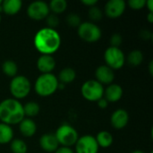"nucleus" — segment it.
<instances>
[{"label": "nucleus", "instance_id": "f257e3e1", "mask_svg": "<svg viewBox=\"0 0 153 153\" xmlns=\"http://www.w3.org/2000/svg\"><path fill=\"white\" fill-rule=\"evenodd\" d=\"M33 44L41 55L52 56L61 46V36L56 29L44 27L35 33Z\"/></svg>", "mask_w": 153, "mask_h": 153}, {"label": "nucleus", "instance_id": "f03ea898", "mask_svg": "<svg viewBox=\"0 0 153 153\" xmlns=\"http://www.w3.org/2000/svg\"><path fill=\"white\" fill-rule=\"evenodd\" d=\"M25 117L23 105L13 98H8L0 102V121L8 126L17 125Z\"/></svg>", "mask_w": 153, "mask_h": 153}, {"label": "nucleus", "instance_id": "7ed1b4c3", "mask_svg": "<svg viewBox=\"0 0 153 153\" xmlns=\"http://www.w3.org/2000/svg\"><path fill=\"white\" fill-rule=\"evenodd\" d=\"M57 77L51 74H41L34 82V91L40 97H49L58 90Z\"/></svg>", "mask_w": 153, "mask_h": 153}, {"label": "nucleus", "instance_id": "20e7f679", "mask_svg": "<svg viewBox=\"0 0 153 153\" xmlns=\"http://www.w3.org/2000/svg\"><path fill=\"white\" fill-rule=\"evenodd\" d=\"M9 91L15 100L26 98L31 91L30 81L24 75H16L12 78L9 84Z\"/></svg>", "mask_w": 153, "mask_h": 153}, {"label": "nucleus", "instance_id": "39448f33", "mask_svg": "<svg viewBox=\"0 0 153 153\" xmlns=\"http://www.w3.org/2000/svg\"><path fill=\"white\" fill-rule=\"evenodd\" d=\"M55 136L60 146L70 148L75 145L79 138V134L76 129L66 123H64L57 127L55 133Z\"/></svg>", "mask_w": 153, "mask_h": 153}, {"label": "nucleus", "instance_id": "423d86ee", "mask_svg": "<svg viewBox=\"0 0 153 153\" xmlns=\"http://www.w3.org/2000/svg\"><path fill=\"white\" fill-rule=\"evenodd\" d=\"M77 34L80 39L88 43H94L98 41L102 35L101 29L92 22H83L77 29Z\"/></svg>", "mask_w": 153, "mask_h": 153}, {"label": "nucleus", "instance_id": "0eeeda50", "mask_svg": "<svg viewBox=\"0 0 153 153\" xmlns=\"http://www.w3.org/2000/svg\"><path fill=\"white\" fill-rule=\"evenodd\" d=\"M82 97L91 102H96L104 96V87L96 80H88L81 87Z\"/></svg>", "mask_w": 153, "mask_h": 153}, {"label": "nucleus", "instance_id": "6e6552de", "mask_svg": "<svg viewBox=\"0 0 153 153\" xmlns=\"http://www.w3.org/2000/svg\"><path fill=\"white\" fill-rule=\"evenodd\" d=\"M104 60L106 65L112 70H118L124 66L126 63V56L120 48L109 46L104 52Z\"/></svg>", "mask_w": 153, "mask_h": 153}, {"label": "nucleus", "instance_id": "1a4fd4ad", "mask_svg": "<svg viewBox=\"0 0 153 153\" xmlns=\"http://www.w3.org/2000/svg\"><path fill=\"white\" fill-rule=\"evenodd\" d=\"M50 11L48 4L42 0L33 1L27 7L28 16L35 21H41L46 19Z\"/></svg>", "mask_w": 153, "mask_h": 153}, {"label": "nucleus", "instance_id": "9d476101", "mask_svg": "<svg viewBox=\"0 0 153 153\" xmlns=\"http://www.w3.org/2000/svg\"><path fill=\"white\" fill-rule=\"evenodd\" d=\"M74 146L75 153H98L100 149L95 136L91 134H85L79 137Z\"/></svg>", "mask_w": 153, "mask_h": 153}, {"label": "nucleus", "instance_id": "9b49d317", "mask_svg": "<svg viewBox=\"0 0 153 153\" xmlns=\"http://www.w3.org/2000/svg\"><path fill=\"white\" fill-rule=\"evenodd\" d=\"M126 4L124 0H109L104 7L105 14L112 19L120 17L126 11Z\"/></svg>", "mask_w": 153, "mask_h": 153}, {"label": "nucleus", "instance_id": "f8f14e48", "mask_svg": "<svg viewBox=\"0 0 153 153\" xmlns=\"http://www.w3.org/2000/svg\"><path fill=\"white\" fill-rule=\"evenodd\" d=\"M95 80L99 82L100 84H107L109 85L113 82L115 79L114 70L108 67L106 65H101L98 66L95 70Z\"/></svg>", "mask_w": 153, "mask_h": 153}, {"label": "nucleus", "instance_id": "ddd939ff", "mask_svg": "<svg viewBox=\"0 0 153 153\" xmlns=\"http://www.w3.org/2000/svg\"><path fill=\"white\" fill-rule=\"evenodd\" d=\"M129 122V114L126 110L123 108H118L115 110L110 117L111 126L117 130L125 128Z\"/></svg>", "mask_w": 153, "mask_h": 153}, {"label": "nucleus", "instance_id": "4468645a", "mask_svg": "<svg viewBox=\"0 0 153 153\" xmlns=\"http://www.w3.org/2000/svg\"><path fill=\"white\" fill-rule=\"evenodd\" d=\"M39 143L40 148L46 152H55L56 149L59 147V143L55 136V134L47 133L40 136L39 140Z\"/></svg>", "mask_w": 153, "mask_h": 153}, {"label": "nucleus", "instance_id": "2eb2a0df", "mask_svg": "<svg viewBox=\"0 0 153 153\" xmlns=\"http://www.w3.org/2000/svg\"><path fill=\"white\" fill-rule=\"evenodd\" d=\"M37 68L41 74H51L56 68V62L50 55H41L37 60Z\"/></svg>", "mask_w": 153, "mask_h": 153}, {"label": "nucleus", "instance_id": "dca6fc26", "mask_svg": "<svg viewBox=\"0 0 153 153\" xmlns=\"http://www.w3.org/2000/svg\"><path fill=\"white\" fill-rule=\"evenodd\" d=\"M123 88L117 83L109 84L106 89H104V98L109 103H115L121 100L123 97Z\"/></svg>", "mask_w": 153, "mask_h": 153}, {"label": "nucleus", "instance_id": "f3484780", "mask_svg": "<svg viewBox=\"0 0 153 153\" xmlns=\"http://www.w3.org/2000/svg\"><path fill=\"white\" fill-rule=\"evenodd\" d=\"M19 130L20 133L27 138L32 137L37 132V125L32 120V118H23L19 123Z\"/></svg>", "mask_w": 153, "mask_h": 153}, {"label": "nucleus", "instance_id": "a211bd4d", "mask_svg": "<svg viewBox=\"0 0 153 153\" xmlns=\"http://www.w3.org/2000/svg\"><path fill=\"white\" fill-rule=\"evenodd\" d=\"M22 6L21 0H4L2 2V11L7 15H15Z\"/></svg>", "mask_w": 153, "mask_h": 153}, {"label": "nucleus", "instance_id": "6ab92c4d", "mask_svg": "<svg viewBox=\"0 0 153 153\" xmlns=\"http://www.w3.org/2000/svg\"><path fill=\"white\" fill-rule=\"evenodd\" d=\"M56 77H57L58 82L63 84L71 83L76 78V72L72 67H65L59 72L58 76Z\"/></svg>", "mask_w": 153, "mask_h": 153}, {"label": "nucleus", "instance_id": "aec40b11", "mask_svg": "<svg viewBox=\"0 0 153 153\" xmlns=\"http://www.w3.org/2000/svg\"><path fill=\"white\" fill-rule=\"evenodd\" d=\"M96 142L99 145V147L101 148H108L112 145L114 139H113V135L108 132V131H100L97 134V135L95 136Z\"/></svg>", "mask_w": 153, "mask_h": 153}, {"label": "nucleus", "instance_id": "412c9836", "mask_svg": "<svg viewBox=\"0 0 153 153\" xmlns=\"http://www.w3.org/2000/svg\"><path fill=\"white\" fill-rule=\"evenodd\" d=\"M13 139V130L11 126L0 123V145L7 144Z\"/></svg>", "mask_w": 153, "mask_h": 153}, {"label": "nucleus", "instance_id": "4be33fe9", "mask_svg": "<svg viewBox=\"0 0 153 153\" xmlns=\"http://www.w3.org/2000/svg\"><path fill=\"white\" fill-rule=\"evenodd\" d=\"M126 60L131 66H139L143 61V54L139 49H134L128 54Z\"/></svg>", "mask_w": 153, "mask_h": 153}, {"label": "nucleus", "instance_id": "5701e85b", "mask_svg": "<svg viewBox=\"0 0 153 153\" xmlns=\"http://www.w3.org/2000/svg\"><path fill=\"white\" fill-rule=\"evenodd\" d=\"M40 111V106L35 101H29L23 105L24 116L28 118H32L36 117Z\"/></svg>", "mask_w": 153, "mask_h": 153}, {"label": "nucleus", "instance_id": "b1692460", "mask_svg": "<svg viewBox=\"0 0 153 153\" xmlns=\"http://www.w3.org/2000/svg\"><path fill=\"white\" fill-rule=\"evenodd\" d=\"M2 71L6 76L13 78L14 76L17 75L18 65L13 60H5L2 64Z\"/></svg>", "mask_w": 153, "mask_h": 153}, {"label": "nucleus", "instance_id": "393cba45", "mask_svg": "<svg viewBox=\"0 0 153 153\" xmlns=\"http://www.w3.org/2000/svg\"><path fill=\"white\" fill-rule=\"evenodd\" d=\"M49 11H51L54 14L62 13L67 8V2L65 0H52L48 4Z\"/></svg>", "mask_w": 153, "mask_h": 153}, {"label": "nucleus", "instance_id": "a878e982", "mask_svg": "<svg viewBox=\"0 0 153 153\" xmlns=\"http://www.w3.org/2000/svg\"><path fill=\"white\" fill-rule=\"evenodd\" d=\"M10 149L13 153H27L28 146L22 139H13L10 143Z\"/></svg>", "mask_w": 153, "mask_h": 153}, {"label": "nucleus", "instance_id": "bb28decb", "mask_svg": "<svg viewBox=\"0 0 153 153\" xmlns=\"http://www.w3.org/2000/svg\"><path fill=\"white\" fill-rule=\"evenodd\" d=\"M88 15L90 17V19L93 22H98L100 21L103 17V13L101 11V9L96 5L90 7L89 11H88Z\"/></svg>", "mask_w": 153, "mask_h": 153}, {"label": "nucleus", "instance_id": "cd10ccee", "mask_svg": "<svg viewBox=\"0 0 153 153\" xmlns=\"http://www.w3.org/2000/svg\"><path fill=\"white\" fill-rule=\"evenodd\" d=\"M66 23L71 26V27H77L82 23L81 21V17L79 14L75 13H71L66 16Z\"/></svg>", "mask_w": 153, "mask_h": 153}, {"label": "nucleus", "instance_id": "c85d7f7f", "mask_svg": "<svg viewBox=\"0 0 153 153\" xmlns=\"http://www.w3.org/2000/svg\"><path fill=\"white\" fill-rule=\"evenodd\" d=\"M46 22H47L48 27L51 28V29H55L59 24L58 17L56 16V14H54V13H51V14L49 13L46 18Z\"/></svg>", "mask_w": 153, "mask_h": 153}, {"label": "nucleus", "instance_id": "c756f323", "mask_svg": "<svg viewBox=\"0 0 153 153\" xmlns=\"http://www.w3.org/2000/svg\"><path fill=\"white\" fill-rule=\"evenodd\" d=\"M109 42H110V46L111 47H116V48H119L120 45L123 42V38L122 35L120 33H114L110 39H109Z\"/></svg>", "mask_w": 153, "mask_h": 153}, {"label": "nucleus", "instance_id": "7c9ffc66", "mask_svg": "<svg viewBox=\"0 0 153 153\" xmlns=\"http://www.w3.org/2000/svg\"><path fill=\"white\" fill-rule=\"evenodd\" d=\"M146 0H129L128 5L134 10H141L145 7Z\"/></svg>", "mask_w": 153, "mask_h": 153}, {"label": "nucleus", "instance_id": "2f4dec72", "mask_svg": "<svg viewBox=\"0 0 153 153\" xmlns=\"http://www.w3.org/2000/svg\"><path fill=\"white\" fill-rule=\"evenodd\" d=\"M54 153H74L70 147H65V146H59L56 151Z\"/></svg>", "mask_w": 153, "mask_h": 153}, {"label": "nucleus", "instance_id": "473e14b6", "mask_svg": "<svg viewBox=\"0 0 153 153\" xmlns=\"http://www.w3.org/2000/svg\"><path fill=\"white\" fill-rule=\"evenodd\" d=\"M98 106H99V108H101V109H105V108H108V102L107 101V100L103 97V98H101L100 100H99L98 101Z\"/></svg>", "mask_w": 153, "mask_h": 153}, {"label": "nucleus", "instance_id": "72a5a7b5", "mask_svg": "<svg viewBox=\"0 0 153 153\" xmlns=\"http://www.w3.org/2000/svg\"><path fill=\"white\" fill-rule=\"evenodd\" d=\"M140 37L143 38V39H151L152 37V34L151 31L146 30H142L140 32Z\"/></svg>", "mask_w": 153, "mask_h": 153}, {"label": "nucleus", "instance_id": "f704fd0d", "mask_svg": "<svg viewBox=\"0 0 153 153\" xmlns=\"http://www.w3.org/2000/svg\"><path fill=\"white\" fill-rule=\"evenodd\" d=\"M81 3H82L83 4H85L89 7H91V6H94L97 4L98 0H81Z\"/></svg>", "mask_w": 153, "mask_h": 153}, {"label": "nucleus", "instance_id": "c9c22d12", "mask_svg": "<svg viewBox=\"0 0 153 153\" xmlns=\"http://www.w3.org/2000/svg\"><path fill=\"white\" fill-rule=\"evenodd\" d=\"M145 6L148 8L149 12H153V1L152 0H146Z\"/></svg>", "mask_w": 153, "mask_h": 153}, {"label": "nucleus", "instance_id": "e433bc0d", "mask_svg": "<svg viewBox=\"0 0 153 153\" xmlns=\"http://www.w3.org/2000/svg\"><path fill=\"white\" fill-rule=\"evenodd\" d=\"M147 20L149 22H153V12H149L148 13V16H147Z\"/></svg>", "mask_w": 153, "mask_h": 153}, {"label": "nucleus", "instance_id": "4c0bfd02", "mask_svg": "<svg viewBox=\"0 0 153 153\" xmlns=\"http://www.w3.org/2000/svg\"><path fill=\"white\" fill-rule=\"evenodd\" d=\"M152 65H153V61H151V62H150V64H149V72H150V74H152V72H153Z\"/></svg>", "mask_w": 153, "mask_h": 153}, {"label": "nucleus", "instance_id": "58836bf2", "mask_svg": "<svg viewBox=\"0 0 153 153\" xmlns=\"http://www.w3.org/2000/svg\"><path fill=\"white\" fill-rule=\"evenodd\" d=\"M131 153H144L143 151H141V150H135V151H134V152H132Z\"/></svg>", "mask_w": 153, "mask_h": 153}, {"label": "nucleus", "instance_id": "ea45409f", "mask_svg": "<svg viewBox=\"0 0 153 153\" xmlns=\"http://www.w3.org/2000/svg\"><path fill=\"white\" fill-rule=\"evenodd\" d=\"M2 2H3V1H2V0H0V12L2 11V7H1V6H2Z\"/></svg>", "mask_w": 153, "mask_h": 153}, {"label": "nucleus", "instance_id": "a19ab883", "mask_svg": "<svg viewBox=\"0 0 153 153\" xmlns=\"http://www.w3.org/2000/svg\"><path fill=\"white\" fill-rule=\"evenodd\" d=\"M1 19H2V17H1V12H0V22H1Z\"/></svg>", "mask_w": 153, "mask_h": 153}, {"label": "nucleus", "instance_id": "79ce46f5", "mask_svg": "<svg viewBox=\"0 0 153 153\" xmlns=\"http://www.w3.org/2000/svg\"><path fill=\"white\" fill-rule=\"evenodd\" d=\"M151 153H153V152H151Z\"/></svg>", "mask_w": 153, "mask_h": 153}]
</instances>
